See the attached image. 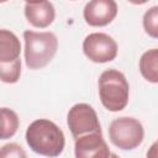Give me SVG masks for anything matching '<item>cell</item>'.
<instances>
[{
    "instance_id": "17",
    "label": "cell",
    "mask_w": 158,
    "mask_h": 158,
    "mask_svg": "<svg viewBox=\"0 0 158 158\" xmlns=\"http://www.w3.org/2000/svg\"><path fill=\"white\" fill-rule=\"evenodd\" d=\"M43 1H47V0H25L26 4H40V2H43Z\"/></svg>"
},
{
    "instance_id": "16",
    "label": "cell",
    "mask_w": 158,
    "mask_h": 158,
    "mask_svg": "<svg viewBox=\"0 0 158 158\" xmlns=\"http://www.w3.org/2000/svg\"><path fill=\"white\" fill-rule=\"evenodd\" d=\"M127 1L131 2V4H133V5H143V4L148 2L149 0H127Z\"/></svg>"
},
{
    "instance_id": "1",
    "label": "cell",
    "mask_w": 158,
    "mask_h": 158,
    "mask_svg": "<svg viewBox=\"0 0 158 158\" xmlns=\"http://www.w3.org/2000/svg\"><path fill=\"white\" fill-rule=\"evenodd\" d=\"M25 138L31 151L44 157H58L65 146L63 131L48 118H38L31 122Z\"/></svg>"
},
{
    "instance_id": "9",
    "label": "cell",
    "mask_w": 158,
    "mask_h": 158,
    "mask_svg": "<svg viewBox=\"0 0 158 158\" xmlns=\"http://www.w3.org/2000/svg\"><path fill=\"white\" fill-rule=\"evenodd\" d=\"M23 14L28 23L37 28L48 27L56 17L54 6L48 0L40 4H26L23 7Z\"/></svg>"
},
{
    "instance_id": "10",
    "label": "cell",
    "mask_w": 158,
    "mask_h": 158,
    "mask_svg": "<svg viewBox=\"0 0 158 158\" xmlns=\"http://www.w3.org/2000/svg\"><path fill=\"white\" fill-rule=\"evenodd\" d=\"M21 43L10 30L0 28V63H11L20 58Z\"/></svg>"
},
{
    "instance_id": "13",
    "label": "cell",
    "mask_w": 158,
    "mask_h": 158,
    "mask_svg": "<svg viewBox=\"0 0 158 158\" xmlns=\"http://www.w3.org/2000/svg\"><path fill=\"white\" fill-rule=\"evenodd\" d=\"M21 77V59L11 63H0V80L6 84H15Z\"/></svg>"
},
{
    "instance_id": "15",
    "label": "cell",
    "mask_w": 158,
    "mask_h": 158,
    "mask_svg": "<svg viewBox=\"0 0 158 158\" xmlns=\"http://www.w3.org/2000/svg\"><path fill=\"white\" fill-rule=\"evenodd\" d=\"M25 158L26 157V152L22 149V147L15 142L4 144L0 148V158Z\"/></svg>"
},
{
    "instance_id": "12",
    "label": "cell",
    "mask_w": 158,
    "mask_h": 158,
    "mask_svg": "<svg viewBox=\"0 0 158 158\" xmlns=\"http://www.w3.org/2000/svg\"><path fill=\"white\" fill-rule=\"evenodd\" d=\"M20 126L17 114L9 107H0V139H7L15 136Z\"/></svg>"
},
{
    "instance_id": "3",
    "label": "cell",
    "mask_w": 158,
    "mask_h": 158,
    "mask_svg": "<svg viewBox=\"0 0 158 158\" xmlns=\"http://www.w3.org/2000/svg\"><path fill=\"white\" fill-rule=\"evenodd\" d=\"M25 40V62L27 68L36 70L46 67L56 56L58 49V38L53 32H36L26 30Z\"/></svg>"
},
{
    "instance_id": "11",
    "label": "cell",
    "mask_w": 158,
    "mask_h": 158,
    "mask_svg": "<svg viewBox=\"0 0 158 158\" xmlns=\"http://www.w3.org/2000/svg\"><path fill=\"white\" fill-rule=\"evenodd\" d=\"M139 72L142 77L153 84L158 83V49L152 48L146 51L139 58Z\"/></svg>"
},
{
    "instance_id": "8",
    "label": "cell",
    "mask_w": 158,
    "mask_h": 158,
    "mask_svg": "<svg viewBox=\"0 0 158 158\" xmlns=\"http://www.w3.org/2000/svg\"><path fill=\"white\" fill-rule=\"evenodd\" d=\"M117 11L115 0H89L84 6L83 16L89 26L104 27L115 20Z\"/></svg>"
},
{
    "instance_id": "2",
    "label": "cell",
    "mask_w": 158,
    "mask_h": 158,
    "mask_svg": "<svg viewBox=\"0 0 158 158\" xmlns=\"http://www.w3.org/2000/svg\"><path fill=\"white\" fill-rule=\"evenodd\" d=\"M98 86L100 101L106 110L117 112L127 106L130 85L123 73L117 69L104 70L99 77Z\"/></svg>"
},
{
    "instance_id": "14",
    "label": "cell",
    "mask_w": 158,
    "mask_h": 158,
    "mask_svg": "<svg viewBox=\"0 0 158 158\" xmlns=\"http://www.w3.org/2000/svg\"><path fill=\"white\" fill-rule=\"evenodd\" d=\"M142 23L148 36H151L152 38L158 37V7L157 6H152L144 12Z\"/></svg>"
},
{
    "instance_id": "6",
    "label": "cell",
    "mask_w": 158,
    "mask_h": 158,
    "mask_svg": "<svg viewBox=\"0 0 158 158\" xmlns=\"http://www.w3.org/2000/svg\"><path fill=\"white\" fill-rule=\"evenodd\" d=\"M67 123L73 138H77L84 133L101 131L96 111L91 105L85 102H78L69 109Z\"/></svg>"
},
{
    "instance_id": "4",
    "label": "cell",
    "mask_w": 158,
    "mask_h": 158,
    "mask_svg": "<svg viewBox=\"0 0 158 158\" xmlns=\"http://www.w3.org/2000/svg\"><path fill=\"white\" fill-rule=\"evenodd\" d=\"M109 137L115 147L122 151H131L142 143L144 130L137 118L122 116L112 120L110 123Z\"/></svg>"
},
{
    "instance_id": "5",
    "label": "cell",
    "mask_w": 158,
    "mask_h": 158,
    "mask_svg": "<svg viewBox=\"0 0 158 158\" xmlns=\"http://www.w3.org/2000/svg\"><path fill=\"white\" fill-rule=\"evenodd\" d=\"M116 41L104 32L89 33L83 41V52L94 63H107L117 56Z\"/></svg>"
},
{
    "instance_id": "7",
    "label": "cell",
    "mask_w": 158,
    "mask_h": 158,
    "mask_svg": "<svg viewBox=\"0 0 158 158\" xmlns=\"http://www.w3.org/2000/svg\"><path fill=\"white\" fill-rule=\"evenodd\" d=\"M74 139V154L77 158H107L111 154L101 131L84 133Z\"/></svg>"
},
{
    "instance_id": "18",
    "label": "cell",
    "mask_w": 158,
    "mask_h": 158,
    "mask_svg": "<svg viewBox=\"0 0 158 158\" xmlns=\"http://www.w3.org/2000/svg\"><path fill=\"white\" fill-rule=\"evenodd\" d=\"M6 1H9V0H0V4H2V2H6Z\"/></svg>"
}]
</instances>
